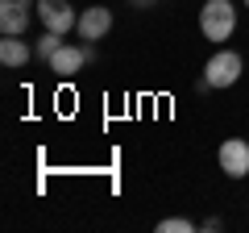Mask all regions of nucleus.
I'll return each mask as SVG.
<instances>
[{
    "mask_svg": "<svg viewBox=\"0 0 249 233\" xmlns=\"http://www.w3.org/2000/svg\"><path fill=\"white\" fill-rule=\"evenodd\" d=\"M29 21H34L29 4H21V0H0V34H17V38H25Z\"/></svg>",
    "mask_w": 249,
    "mask_h": 233,
    "instance_id": "7",
    "label": "nucleus"
},
{
    "mask_svg": "<svg viewBox=\"0 0 249 233\" xmlns=\"http://www.w3.org/2000/svg\"><path fill=\"white\" fill-rule=\"evenodd\" d=\"M91 58H96V46H91V42H83V46H67V42H62L58 50L50 54V63H46V67H50L54 75H79Z\"/></svg>",
    "mask_w": 249,
    "mask_h": 233,
    "instance_id": "3",
    "label": "nucleus"
},
{
    "mask_svg": "<svg viewBox=\"0 0 249 233\" xmlns=\"http://www.w3.org/2000/svg\"><path fill=\"white\" fill-rule=\"evenodd\" d=\"M199 29H204L208 42H224V38L237 29V4H232V0H204Z\"/></svg>",
    "mask_w": 249,
    "mask_h": 233,
    "instance_id": "1",
    "label": "nucleus"
},
{
    "mask_svg": "<svg viewBox=\"0 0 249 233\" xmlns=\"http://www.w3.org/2000/svg\"><path fill=\"white\" fill-rule=\"evenodd\" d=\"M137 4H154V0H137Z\"/></svg>",
    "mask_w": 249,
    "mask_h": 233,
    "instance_id": "11",
    "label": "nucleus"
},
{
    "mask_svg": "<svg viewBox=\"0 0 249 233\" xmlns=\"http://www.w3.org/2000/svg\"><path fill=\"white\" fill-rule=\"evenodd\" d=\"M79 38L83 42H96V38H108V29H112V13L104 9V4H91V9L79 13Z\"/></svg>",
    "mask_w": 249,
    "mask_h": 233,
    "instance_id": "6",
    "label": "nucleus"
},
{
    "mask_svg": "<svg viewBox=\"0 0 249 233\" xmlns=\"http://www.w3.org/2000/svg\"><path fill=\"white\" fill-rule=\"evenodd\" d=\"M29 58H34V46H25V38H17V34H4V42H0V63L9 67H25Z\"/></svg>",
    "mask_w": 249,
    "mask_h": 233,
    "instance_id": "8",
    "label": "nucleus"
},
{
    "mask_svg": "<svg viewBox=\"0 0 249 233\" xmlns=\"http://www.w3.org/2000/svg\"><path fill=\"white\" fill-rule=\"evenodd\" d=\"M196 229V221H187V216H166V221H158V233H191Z\"/></svg>",
    "mask_w": 249,
    "mask_h": 233,
    "instance_id": "10",
    "label": "nucleus"
},
{
    "mask_svg": "<svg viewBox=\"0 0 249 233\" xmlns=\"http://www.w3.org/2000/svg\"><path fill=\"white\" fill-rule=\"evenodd\" d=\"M245 4H249V0H245Z\"/></svg>",
    "mask_w": 249,
    "mask_h": 233,
    "instance_id": "13",
    "label": "nucleus"
},
{
    "mask_svg": "<svg viewBox=\"0 0 249 233\" xmlns=\"http://www.w3.org/2000/svg\"><path fill=\"white\" fill-rule=\"evenodd\" d=\"M58 38H62V34H54V29H46V34L37 38V46H34V54H37V58H46V63H50V54H54V50H58V46H62Z\"/></svg>",
    "mask_w": 249,
    "mask_h": 233,
    "instance_id": "9",
    "label": "nucleus"
},
{
    "mask_svg": "<svg viewBox=\"0 0 249 233\" xmlns=\"http://www.w3.org/2000/svg\"><path fill=\"white\" fill-rule=\"evenodd\" d=\"M241 54L237 50H216L212 58L204 63V79H208V88H232V83L241 79Z\"/></svg>",
    "mask_w": 249,
    "mask_h": 233,
    "instance_id": "2",
    "label": "nucleus"
},
{
    "mask_svg": "<svg viewBox=\"0 0 249 233\" xmlns=\"http://www.w3.org/2000/svg\"><path fill=\"white\" fill-rule=\"evenodd\" d=\"M21 4H37V0H21Z\"/></svg>",
    "mask_w": 249,
    "mask_h": 233,
    "instance_id": "12",
    "label": "nucleus"
},
{
    "mask_svg": "<svg viewBox=\"0 0 249 233\" xmlns=\"http://www.w3.org/2000/svg\"><path fill=\"white\" fill-rule=\"evenodd\" d=\"M216 162H220V171L229 179H245L249 175V142L245 137H229L220 146V154H216Z\"/></svg>",
    "mask_w": 249,
    "mask_h": 233,
    "instance_id": "5",
    "label": "nucleus"
},
{
    "mask_svg": "<svg viewBox=\"0 0 249 233\" xmlns=\"http://www.w3.org/2000/svg\"><path fill=\"white\" fill-rule=\"evenodd\" d=\"M37 21L54 34H67L79 25V13L71 9V0H37Z\"/></svg>",
    "mask_w": 249,
    "mask_h": 233,
    "instance_id": "4",
    "label": "nucleus"
}]
</instances>
